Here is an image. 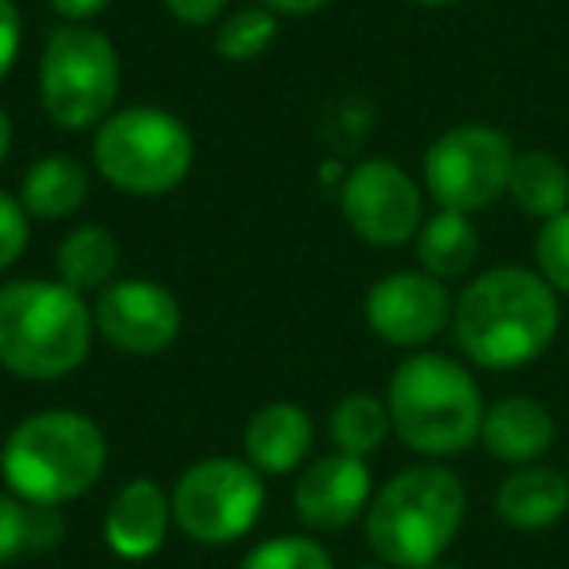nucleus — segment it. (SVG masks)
Wrapping results in <instances>:
<instances>
[{"instance_id":"nucleus-11","label":"nucleus","mask_w":569,"mask_h":569,"mask_svg":"<svg viewBox=\"0 0 569 569\" xmlns=\"http://www.w3.org/2000/svg\"><path fill=\"white\" fill-rule=\"evenodd\" d=\"M180 325L176 293L149 277H121L94 297V328L126 356H160L176 343Z\"/></svg>"},{"instance_id":"nucleus-8","label":"nucleus","mask_w":569,"mask_h":569,"mask_svg":"<svg viewBox=\"0 0 569 569\" xmlns=\"http://www.w3.org/2000/svg\"><path fill=\"white\" fill-rule=\"evenodd\" d=\"M266 507V480L250 460H196L172 488V522L199 546H230L250 535Z\"/></svg>"},{"instance_id":"nucleus-13","label":"nucleus","mask_w":569,"mask_h":569,"mask_svg":"<svg viewBox=\"0 0 569 569\" xmlns=\"http://www.w3.org/2000/svg\"><path fill=\"white\" fill-rule=\"evenodd\" d=\"M371 507V468L363 457L328 452L312 460L293 488V511L312 530H343Z\"/></svg>"},{"instance_id":"nucleus-25","label":"nucleus","mask_w":569,"mask_h":569,"mask_svg":"<svg viewBox=\"0 0 569 569\" xmlns=\"http://www.w3.org/2000/svg\"><path fill=\"white\" fill-rule=\"evenodd\" d=\"M535 261H538V273L558 293H569V207L542 222V230L535 238Z\"/></svg>"},{"instance_id":"nucleus-15","label":"nucleus","mask_w":569,"mask_h":569,"mask_svg":"<svg viewBox=\"0 0 569 569\" xmlns=\"http://www.w3.org/2000/svg\"><path fill=\"white\" fill-rule=\"evenodd\" d=\"M246 460L261 476H289L312 452V421L297 402H269L246 421Z\"/></svg>"},{"instance_id":"nucleus-17","label":"nucleus","mask_w":569,"mask_h":569,"mask_svg":"<svg viewBox=\"0 0 569 569\" xmlns=\"http://www.w3.org/2000/svg\"><path fill=\"white\" fill-rule=\"evenodd\" d=\"M569 511V480L558 468L519 465L496 488V515L511 530H546Z\"/></svg>"},{"instance_id":"nucleus-35","label":"nucleus","mask_w":569,"mask_h":569,"mask_svg":"<svg viewBox=\"0 0 569 569\" xmlns=\"http://www.w3.org/2000/svg\"><path fill=\"white\" fill-rule=\"evenodd\" d=\"M429 569H457V566H441V561H437V566H429Z\"/></svg>"},{"instance_id":"nucleus-22","label":"nucleus","mask_w":569,"mask_h":569,"mask_svg":"<svg viewBox=\"0 0 569 569\" xmlns=\"http://www.w3.org/2000/svg\"><path fill=\"white\" fill-rule=\"evenodd\" d=\"M395 433L390 426V410L382 398L375 395H348L332 406L328 413V437H332L336 452L348 457H371L382 449V441Z\"/></svg>"},{"instance_id":"nucleus-1","label":"nucleus","mask_w":569,"mask_h":569,"mask_svg":"<svg viewBox=\"0 0 569 569\" xmlns=\"http://www.w3.org/2000/svg\"><path fill=\"white\" fill-rule=\"evenodd\" d=\"M558 325V289L522 266L488 269L452 305L457 348L483 371H515L535 363L553 343Z\"/></svg>"},{"instance_id":"nucleus-31","label":"nucleus","mask_w":569,"mask_h":569,"mask_svg":"<svg viewBox=\"0 0 569 569\" xmlns=\"http://www.w3.org/2000/svg\"><path fill=\"white\" fill-rule=\"evenodd\" d=\"M48 4L56 17L67 20V24H87V20L102 17L113 0H48Z\"/></svg>"},{"instance_id":"nucleus-27","label":"nucleus","mask_w":569,"mask_h":569,"mask_svg":"<svg viewBox=\"0 0 569 569\" xmlns=\"http://www.w3.org/2000/svg\"><path fill=\"white\" fill-rule=\"evenodd\" d=\"M28 250V211L20 199L0 191V269H9Z\"/></svg>"},{"instance_id":"nucleus-24","label":"nucleus","mask_w":569,"mask_h":569,"mask_svg":"<svg viewBox=\"0 0 569 569\" xmlns=\"http://www.w3.org/2000/svg\"><path fill=\"white\" fill-rule=\"evenodd\" d=\"M242 569H336V561L317 538L284 535V538H269V542L253 546V550L246 553Z\"/></svg>"},{"instance_id":"nucleus-4","label":"nucleus","mask_w":569,"mask_h":569,"mask_svg":"<svg viewBox=\"0 0 569 569\" xmlns=\"http://www.w3.org/2000/svg\"><path fill=\"white\" fill-rule=\"evenodd\" d=\"M106 433L74 410H43L24 418L0 449V472L12 496L36 507L82 499L106 472Z\"/></svg>"},{"instance_id":"nucleus-36","label":"nucleus","mask_w":569,"mask_h":569,"mask_svg":"<svg viewBox=\"0 0 569 569\" xmlns=\"http://www.w3.org/2000/svg\"><path fill=\"white\" fill-rule=\"evenodd\" d=\"M363 569H390V566H363Z\"/></svg>"},{"instance_id":"nucleus-16","label":"nucleus","mask_w":569,"mask_h":569,"mask_svg":"<svg viewBox=\"0 0 569 569\" xmlns=\"http://www.w3.org/2000/svg\"><path fill=\"white\" fill-rule=\"evenodd\" d=\"M553 433L558 426L538 398L511 395L483 410L480 445L503 465H535L542 452H550Z\"/></svg>"},{"instance_id":"nucleus-30","label":"nucleus","mask_w":569,"mask_h":569,"mask_svg":"<svg viewBox=\"0 0 569 569\" xmlns=\"http://www.w3.org/2000/svg\"><path fill=\"white\" fill-rule=\"evenodd\" d=\"M59 542H63V515H59V507L32 503V550H51Z\"/></svg>"},{"instance_id":"nucleus-34","label":"nucleus","mask_w":569,"mask_h":569,"mask_svg":"<svg viewBox=\"0 0 569 569\" xmlns=\"http://www.w3.org/2000/svg\"><path fill=\"white\" fill-rule=\"evenodd\" d=\"M413 4H426V9H449L457 0H413Z\"/></svg>"},{"instance_id":"nucleus-18","label":"nucleus","mask_w":569,"mask_h":569,"mask_svg":"<svg viewBox=\"0 0 569 569\" xmlns=\"http://www.w3.org/2000/svg\"><path fill=\"white\" fill-rule=\"evenodd\" d=\"M90 196V172L67 152L36 160L20 180V207L28 211V219L40 222H59L71 219Z\"/></svg>"},{"instance_id":"nucleus-7","label":"nucleus","mask_w":569,"mask_h":569,"mask_svg":"<svg viewBox=\"0 0 569 569\" xmlns=\"http://www.w3.org/2000/svg\"><path fill=\"white\" fill-rule=\"evenodd\" d=\"M121 90V59L110 36L90 24H63L40 56V102L59 129H98L113 113Z\"/></svg>"},{"instance_id":"nucleus-33","label":"nucleus","mask_w":569,"mask_h":569,"mask_svg":"<svg viewBox=\"0 0 569 569\" xmlns=\"http://www.w3.org/2000/svg\"><path fill=\"white\" fill-rule=\"evenodd\" d=\"M9 149H12V121H9V113L0 110V164H4Z\"/></svg>"},{"instance_id":"nucleus-32","label":"nucleus","mask_w":569,"mask_h":569,"mask_svg":"<svg viewBox=\"0 0 569 569\" xmlns=\"http://www.w3.org/2000/svg\"><path fill=\"white\" fill-rule=\"evenodd\" d=\"M258 4L273 12V17H312V12H320L332 0H258Z\"/></svg>"},{"instance_id":"nucleus-19","label":"nucleus","mask_w":569,"mask_h":569,"mask_svg":"<svg viewBox=\"0 0 569 569\" xmlns=\"http://www.w3.org/2000/svg\"><path fill=\"white\" fill-rule=\"evenodd\" d=\"M480 258V230L468 214L437 211L418 230V261L437 281H457Z\"/></svg>"},{"instance_id":"nucleus-26","label":"nucleus","mask_w":569,"mask_h":569,"mask_svg":"<svg viewBox=\"0 0 569 569\" xmlns=\"http://www.w3.org/2000/svg\"><path fill=\"white\" fill-rule=\"evenodd\" d=\"M24 550H32V503L20 496H0V566L17 561Z\"/></svg>"},{"instance_id":"nucleus-12","label":"nucleus","mask_w":569,"mask_h":569,"mask_svg":"<svg viewBox=\"0 0 569 569\" xmlns=\"http://www.w3.org/2000/svg\"><path fill=\"white\" fill-rule=\"evenodd\" d=\"M363 312L382 343L426 348L452 325V297L445 281L429 277L426 269H398L371 284Z\"/></svg>"},{"instance_id":"nucleus-3","label":"nucleus","mask_w":569,"mask_h":569,"mask_svg":"<svg viewBox=\"0 0 569 569\" xmlns=\"http://www.w3.org/2000/svg\"><path fill=\"white\" fill-rule=\"evenodd\" d=\"M468 496L457 472L413 465L390 476L367 507V546L390 569H429L457 542Z\"/></svg>"},{"instance_id":"nucleus-28","label":"nucleus","mask_w":569,"mask_h":569,"mask_svg":"<svg viewBox=\"0 0 569 569\" xmlns=\"http://www.w3.org/2000/svg\"><path fill=\"white\" fill-rule=\"evenodd\" d=\"M20 36H24V24H20V9L12 4V0H0V82L9 79L12 67H17Z\"/></svg>"},{"instance_id":"nucleus-23","label":"nucleus","mask_w":569,"mask_h":569,"mask_svg":"<svg viewBox=\"0 0 569 569\" xmlns=\"http://www.w3.org/2000/svg\"><path fill=\"white\" fill-rule=\"evenodd\" d=\"M277 40V17L261 4L230 12L227 20L214 32V51H219L227 63H246V59H258L269 43Z\"/></svg>"},{"instance_id":"nucleus-2","label":"nucleus","mask_w":569,"mask_h":569,"mask_svg":"<svg viewBox=\"0 0 569 569\" xmlns=\"http://www.w3.org/2000/svg\"><path fill=\"white\" fill-rule=\"evenodd\" d=\"M94 309L71 284L20 277L0 284V367L28 382L74 375L90 356Z\"/></svg>"},{"instance_id":"nucleus-6","label":"nucleus","mask_w":569,"mask_h":569,"mask_svg":"<svg viewBox=\"0 0 569 569\" xmlns=\"http://www.w3.org/2000/svg\"><path fill=\"white\" fill-rule=\"evenodd\" d=\"M196 141L176 113L152 106H129L98 126L94 168L106 183L137 199L168 196L191 172Z\"/></svg>"},{"instance_id":"nucleus-10","label":"nucleus","mask_w":569,"mask_h":569,"mask_svg":"<svg viewBox=\"0 0 569 569\" xmlns=\"http://www.w3.org/2000/svg\"><path fill=\"white\" fill-rule=\"evenodd\" d=\"M340 207L348 227L371 246H402L426 222L418 180L387 157L351 168L340 191Z\"/></svg>"},{"instance_id":"nucleus-5","label":"nucleus","mask_w":569,"mask_h":569,"mask_svg":"<svg viewBox=\"0 0 569 569\" xmlns=\"http://www.w3.org/2000/svg\"><path fill=\"white\" fill-rule=\"evenodd\" d=\"M387 410L406 449L421 457H457L480 441L488 406L476 379L457 359L418 351L390 375Z\"/></svg>"},{"instance_id":"nucleus-9","label":"nucleus","mask_w":569,"mask_h":569,"mask_svg":"<svg viewBox=\"0 0 569 569\" xmlns=\"http://www.w3.org/2000/svg\"><path fill=\"white\" fill-rule=\"evenodd\" d=\"M515 144L503 129L468 121L452 126L426 152V191L441 211L476 214L507 196Z\"/></svg>"},{"instance_id":"nucleus-20","label":"nucleus","mask_w":569,"mask_h":569,"mask_svg":"<svg viewBox=\"0 0 569 569\" xmlns=\"http://www.w3.org/2000/svg\"><path fill=\"white\" fill-rule=\"evenodd\" d=\"M118 261H121L118 238L106 227H98V222L74 227L59 242L56 253L59 281L71 284L74 293H102L106 284L113 281V273H118Z\"/></svg>"},{"instance_id":"nucleus-29","label":"nucleus","mask_w":569,"mask_h":569,"mask_svg":"<svg viewBox=\"0 0 569 569\" xmlns=\"http://www.w3.org/2000/svg\"><path fill=\"white\" fill-rule=\"evenodd\" d=\"M230 0H164V9L172 12L180 24H191V28H207L222 17Z\"/></svg>"},{"instance_id":"nucleus-14","label":"nucleus","mask_w":569,"mask_h":569,"mask_svg":"<svg viewBox=\"0 0 569 569\" xmlns=\"http://www.w3.org/2000/svg\"><path fill=\"white\" fill-rule=\"evenodd\" d=\"M172 527V496L152 480H129L106 507L102 535L118 558L141 561L164 546Z\"/></svg>"},{"instance_id":"nucleus-21","label":"nucleus","mask_w":569,"mask_h":569,"mask_svg":"<svg viewBox=\"0 0 569 569\" xmlns=\"http://www.w3.org/2000/svg\"><path fill=\"white\" fill-rule=\"evenodd\" d=\"M507 196L530 219H553L569 207V168L546 149L515 152Z\"/></svg>"}]
</instances>
